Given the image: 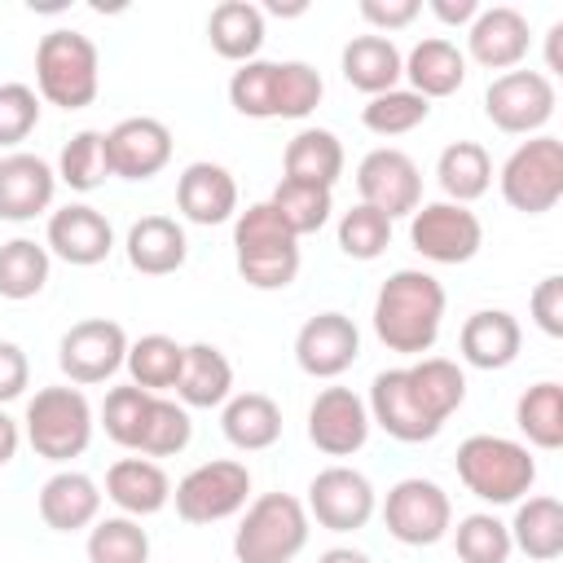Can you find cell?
Wrapping results in <instances>:
<instances>
[{
	"label": "cell",
	"instance_id": "obj_1",
	"mask_svg": "<svg viewBox=\"0 0 563 563\" xmlns=\"http://www.w3.org/2000/svg\"><path fill=\"white\" fill-rule=\"evenodd\" d=\"M444 321V286L427 268H396L374 295V334L387 352L422 356Z\"/></svg>",
	"mask_w": 563,
	"mask_h": 563
},
{
	"label": "cell",
	"instance_id": "obj_2",
	"mask_svg": "<svg viewBox=\"0 0 563 563\" xmlns=\"http://www.w3.org/2000/svg\"><path fill=\"white\" fill-rule=\"evenodd\" d=\"M453 466H457L462 488L488 506H515L537 484V457L528 453V444L510 435H488V431L466 435L457 444Z\"/></svg>",
	"mask_w": 563,
	"mask_h": 563
},
{
	"label": "cell",
	"instance_id": "obj_3",
	"mask_svg": "<svg viewBox=\"0 0 563 563\" xmlns=\"http://www.w3.org/2000/svg\"><path fill=\"white\" fill-rule=\"evenodd\" d=\"M233 260L246 286L286 290L299 277V238L268 202H251L233 216Z\"/></svg>",
	"mask_w": 563,
	"mask_h": 563
},
{
	"label": "cell",
	"instance_id": "obj_4",
	"mask_svg": "<svg viewBox=\"0 0 563 563\" xmlns=\"http://www.w3.org/2000/svg\"><path fill=\"white\" fill-rule=\"evenodd\" d=\"M35 92L57 110H84L101 92V57L84 31L57 26L35 44Z\"/></svg>",
	"mask_w": 563,
	"mask_h": 563
},
{
	"label": "cell",
	"instance_id": "obj_5",
	"mask_svg": "<svg viewBox=\"0 0 563 563\" xmlns=\"http://www.w3.org/2000/svg\"><path fill=\"white\" fill-rule=\"evenodd\" d=\"M92 405L75 383L62 387H40L26 400L22 435L44 462H70L92 444Z\"/></svg>",
	"mask_w": 563,
	"mask_h": 563
},
{
	"label": "cell",
	"instance_id": "obj_6",
	"mask_svg": "<svg viewBox=\"0 0 563 563\" xmlns=\"http://www.w3.org/2000/svg\"><path fill=\"white\" fill-rule=\"evenodd\" d=\"M303 545H308V510L290 493H260L233 532L238 563H290Z\"/></svg>",
	"mask_w": 563,
	"mask_h": 563
},
{
	"label": "cell",
	"instance_id": "obj_7",
	"mask_svg": "<svg viewBox=\"0 0 563 563\" xmlns=\"http://www.w3.org/2000/svg\"><path fill=\"white\" fill-rule=\"evenodd\" d=\"M501 198L523 216H545L563 198V141L550 132L528 136L497 172Z\"/></svg>",
	"mask_w": 563,
	"mask_h": 563
},
{
	"label": "cell",
	"instance_id": "obj_8",
	"mask_svg": "<svg viewBox=\"0 0 563 563\" xmlns=\"http://www.w3.org/2000/svg\"><path fill=\"white\" fill-rule=\"evenodd\" d=\"M246 497H251V471H246V462H233V457L198 462L172 488L176 515L185 523H220V519L246 510Z\"/></svg>",
	"mask_w": 563,
	"mask_h": 563
},
{
	"label": "cell",
	"instance_id": "obj_9",
	"mask_svg": "<svg viewBox=\"0 0 563 563\" xmlns=\"http://www.w3.org/2000/svg\"><path fill=\"white\" fill-rule=\"evenodd\" d=\"M559 92L545 70H506L484 88V114L497 132L537 136L554 119Z\"/></svg>",
	"mask_w": 563,
	"mask_h": 563
},
{
	"label": "cell",
	"instance_id": "obj_10",
	"mask_svg": "<svg viewBox=\"0 0 563 563\" xmlns=\"http://www.w3.org/2000/svg\"><path fill=\"white\" fill-rule=\"evenodd\" d=\"M383 523L400 545H435L453 528V501L435 479L405 475L383 497Z\"/></svg>",
	"mask_w": 563,
	"mask_h": 563
},
{
	"label": "cell",
	"instance_id": "obj_11",
	"mask_svg": "<svg viewBox=\"0 0 563 563\" xmlns=\"http://www.w3.org/2000/svg\"><path fill=\"white\" fill-rule=\"evenodd\" d=\"M409 242L431 264H466L484 246V224L471 207L435 198L418 202V211L409 216Z\"/></svg>",
	"mask_w": 563,
	"mask_h": 563
},
{
	"label": "cell",
	"instance_id": "obj_12",
	"mask_svg": "<svg viewBox=\"0 0 563 563\" xmlns=\"http://www.w3.org/2000/svg\"><path fill=\"white\" fill-rule=\"evenodd\" d=\"M128 330L110 317H84L75 321L57 343V365L75 387H97L114 378L128 361Z\"/></svg>",
	"mask_w": 563,
	"mask_h": 563
},
{
	"label": "cell",
	"instance_id": "obj_13",
	"mask_svg": "<svg viewBox=\"0 0 563 563\" xmlns=\"http://www.w3.org/2000/svg\"><path fill=\"white\" fill-rule=\"evenodd\" d=\"M308 519H317L325 532H361L374 510H378V497H374V484L369 475H361L356 466H325L312 475L308 484V501H303Z\"/></svg>",
	"mask_w": 563,
	"mask_h": 563
},
{
	"label": "cell",
	"instance_id": "obj_14",
	"mask_svg": "<svg viewBox=\"0 0 563 563\" xmlns=\"http://www.w3.org/2000/svg\"><path fill=\"white\" fill-rule=\"evenodd\" d=\"M356 194H361L365 207L383 211L387 220L413 216L418 202H422V176H418V163H413L405 150L378 145V150H369V154L356 163Z\"/></svg>",
	"mask_w": 563,
	"mask_h": 563
},
{
	"label": "cell",
	"instance_id": "obj_15",
	"mask_svg": "<svg viewBox=\"0 0 563 563\" xmlns=\"http://www.w3.org/2000/svg\"><path fill=\"white\" fill-rule=\"evenodd\" d=\"M369 427L374 422H369L365 396H356L352 387H321L317 400L308 405V440L325 457L361 453L365 440H369Z\"/></svg>",
	"mask_w": 563,
	"mask_h": 563
},
{
	"label": "cell",
	"instance_id": "obj_16",
	"mask_svg": "<svg viewBox=\"0 0 563 563\" xmlns=\"http://www.w3.org/2000/svg\"><path fill=\"white\" fill-rule=\"evenodd\" d=\"M106 154H110V176L119 180H154L172 163V128L150 114L119 119L106 132Z\"/></svg>",
	"mask_w": 563,
	"mask_h": 563
},
{
	"label": "cell",
	"instance_id": "obj_17",
	"mask_svg": "<svg viewBox=\"0 0 563 563\" xmlns=\"http://www.w3.org/2000/svg\"><path fill=\"white\" fill-rule=\"evenodd\" d=\"M365 409H369V422L383 427V431H387L391 440H400V444H422V440H435V435H440V422L418 405L405 365L374 374L369 396H365Z\"/></svg>",
	"mask_w": 563,
	"mask_h": 563
},
{
	"label": "cell",
	"instance_id": "obj_18",
	"mask_svg": "<svg viewBox=\"0 0 563 563\" xmlns=\"http://www.w3.org/2000/svg\"><path fill=\"white\" fill-rule=\"evenodd\" d=\"M361 356V330L343 312H317L295 334V361L308 378H339Z\"/></svg>",
	"mask_w": 563,
	"mask_h": 563
},
{
	"label": "cell",
	"instance_id": "obj_19",
	"mask_svg": "<svg viewBox=\"0 0 563 563\" xmlns=\"http://www.w3.org/2000/svg\"><path fill=\"white\" fill-rule=\"evenodd\" d=\"M44 246H48V255H57L70 268H92V264H101L114 251V229H110V220L97 207L66 202V207L48 211Z\"/></svg>",
	"mask_w": 563,
	"mask_h": 563
},
{
	"label": "cell",
	"instance_id": "obj_20",
	"mask_svg": "<svg viewBox=\"0 0 563 563\" xmlns=\"http://www.w3.org/2000/svg\"><path fill=\"white\" fill-rule=\"evenodd\" d=\"M528 44H532V31H528V18L510 4H493V9H479L475 22L466 26V53L471 62H479L484 70H519V62L528 57Z\"/></svg>",
	"mask_w": 563,
	"mask_h": 563
},
{
	"label": "cell",
	"instance_id": "obj_21",
	"mask_svg": "<svg viewBox=\"0 0 563 563\" xmlns=\"http://www.w3.org/2000/svg\"><path fill=\"white\" fill-rule=\"evenodd\" d=\"M176 211L189 220V224H224L238 216V180L224 163H211V158H198L189 163L180 176H176Z\"/></svg>",
	"mask_w": 563,
	"mask_h": 563
},
{
	"label": "cell",
	"instance_id": "obj_22",
	"mask_svg": "<svg viewBox=\"0 0 563 563\" xmlns=\"http://www.w3.org/2000/svg\"><path fill=\"white\" fill-rule=\"evenodd\" d=\"M57 194V172L26 150H13L0 158V220L26 224L53 207Z\"/></svg>",
	"mask_w": 563,
	"mask_h": 563
},
{
	"label": "cell",
	"instance_id": "obj_23",
	"mask_svg": "<svg viewBox=\"0 0 563 563\" xmlns=\"http://www.w3.org/2000/svg\"><path fill=\"white\" fill-rule=\"evenodd\" d=\"M123 255L141 277H167L189 260L185 224L172 216H141L123 238Z\"/></svg>",
	"mask_w": 563,
	"mask_h": 563
},
{
	"label": "cell",
	"instance_id": "obj_24",
	"mask_svg": "<svg viewBox=\"0 0 563 563\" xmlns=\"http://www.w3.org/2000/svg\"><path fill=\"white\" fill-rule=\"evenodd\" d=\"M106 497L128 519H150L172 501V479L154 457H119L106 471Z\"/></svg>",
	"mask_w": 563,
	"mask_h": 563
},
{
	"label": "cell",
	"instance_id": "obj_25",
	"mask_svg": "<svg viewBox=\"0 0 563 563\" xmlns=\"http://www.w3.org/2000/svg\"><path fill=\"white\" fill-rule=\"evenodd\" d=\"M519 347H523V330L506 308H479L462 321L457 352L475 369H506V365H515Z\"/></svg>",
	"mask_w": 563,
	"mask_h": 563
},
{
	"label": "cell",
	"instance_id": "obj_26",
	"mask_svg": "<svg viewBox=\"0 0 563 563\" xmlns=\"http://www.w3.org/2000/svg\"><path fill=\"white\" fill-rule=\"evenodd\" d=\"M35 506H40V519H44L53 532H84V528H92L97 515H101V488H97L92 475L66 466V471H57V475L44 479Z\"/></svg>",
	"mask_w": 563,
	"mask_h": 563
},
{
	"label": "cell",
	"instance_id": "obj_27",
	"mask_svg": "<svg viewBox=\"0 0 563 563\" xmlns=\"http://www.w3.org/2000/svg\"><path fill=\"white\" fill-rule=\"evenodd\" d=\"M339 70H343V79H347L356 92L378 97V92L400 88V79H405V53H400L387 35H352V40L343 44Z\"/></svg>",
	"mask_w": 563,
	"mask_h": 563
},
{
	"label": "cell",
	"instance_id": "obj_28",
	"mask_svg": "<svg viewBox=\"0 0 563 563\" xmlns=\"http://www.w3.org/2000/svg\"><path fill=\"white\" fill-rule=\"evenodd\" d=\"M405 79H409V92H418L427 101L453 97L466 84V57L453 40L427 35L405 53Z\"/></svg>",
	"mask_w": 563,
	"mask_h": 563
},
{
	"label": "cell",
	"instance_id": "obj_29",
	"mask_svg": "<svg viewBox=\"0 0 563 563\" xmlns=\"http://www.w3.org/2000/svg\"><path fill=\"white\" fill-rule=\"evenodd\" d=\"M220 431L242 453H264L282 440V409L264 391H233L220 405Z\"/></svg>",
	"mask_w": 563,
	"mask_h": 563
},
{
	"label": "cell",
	"instance_id": "obj_30",
	"mask_svg": "<svg viewBox=\"0 0 563 563\" xmlns=\"http://www.w3.org/2000/svg\"><path fill=\"white\" fill-rule=\"evenodd\" d=\"M282 180L295 185H317V189H334L343 176V141L330 128H299L286 141L282 154Z\"/></svg>",
	"mask_w": 563,
	"mask_h": 563
},
{
	"label": "cell",
	"instance_id": "obj_31",
	"mask_svg": "<svg viewBox=\"0 0 563 563\" xmlns=\"http://www.w3.org/2000/svg\"><path fill=\"white\" fill-rule=\"evenodd\" d=\"M233 396V365L216 343H185L176 400L185 409H220Z\"/></svg>",
	"mask_w": 563,
	"mask_h": 563
},
{
	"label": "cell",
	"instance_id": "obj_32",
	"mask_svg": "<svg viewBox=\"0 0 563 563\" xmlns=\"http://www.w3.org/2000/svg\"><path fill=\"white\" fill-rule=\"evenodd\" d=\"M506 528H510V545L532 563H554L563 554V501L550 493L519 501Z\"/></svg>",
	"mask_w": 563,
	"mask_h": 563
},
{
	"label": "cell",
	"instance_id": "obj_33",
	"mask_svg": "<svg viewBox=\"0 0 563 563\" xmlns=\"http://www.w3.org/2000/svg\"><path fill=\"white\" fill-rule=\"evenodd\" d=\"M207 40L224 62H255L264 48V9L251 0H224L207 18Z\"/></svg>",
	"mask_w": 563,
	"mask_h": 563
},
{
	"label": "cell",
	"instance_id": "obj_34",
	"mask_svg": "<svg viewBox=\"0 0 563 563\" xmlns=\"http://www.w3.org/2000/svg\"><path fill=\"white\" fill-rule=\"evenodd\" d=\"M435 180L444 189V202L471 207L475 198H484L493 189V158L479 141H453L435 158Z\"/></svg>",
	"mask_w": 563,
	"mask_h": 563
},
{
	"label": "cell",
	"instance_id": "obj_35",
	"mask_svg": "<svg viewBox=\"0 0 563 563\" xmlns=\"http://www.w3.org/2000/svg\"><path fill=\"white\" fill-rule=\"evenodd\" d=\"M405 374H409V387H413L418 405L440 427L462 409V400H466V374H462L457 361H449V356H418L413 365H405Z\"/></svg>",
	"mask_w": 563,
	"mask_h": 563
},
{
	"label": "cell",
	"instance_id": "obj_36",
	"mask_svg": "<svg viewBox=\"0 0 563 563\" xmlns=\"http://www.w3.org/2000/svg\"><path fill=\"white\" fill-rule=\"evenodd\" d=\"M180 365H185V343H176L172 334H141L136 343H128V378L141 387V391H176V378H180Z\"/></svg>",
	"mask_w": 563,
	"mask_h": 563
},
{
	"label": "cell",
	"instance_id": "obj_37",
	"mask_svg": "<svg viewBox=\"0 0 563 563\" xmlns=\"http://www.w3.org/2000/svg\"><path fill=\"white\" fill-rule=\"evenodd\" d=\"M53 273V255L44 242L35 238H9L0 242V299H35L48 286Z\"/></svg>",
	"mask_w": 563,
	"mask_h": 563
},
{
	"label": "cell",
	"instance_id": "obj_38",
	"mask_svg": "<svg viewBox=\"0 0 563 563\" xmlns=\"http://www.w3.org/2000/svg\"><path fill=\"white\" fill-rule=\"evenodd\" d=\"M515 427L532 449H545V453L563 449V387L554 378L532 383L515 400Z\"/></svg>",
	"mask_w": 563,
	"mask_h": 563
},
{
	"label": "cell",
	"instance_id": "obj_39",
	"mask_svg": "<svg viewBox=\"0 0 563 563\" xmlns=\"http://www.w3.org/2000/svg\"><path fill=\"white\" fill-rule=\"evenodd\" d=\"M57 180L62 185H70L75 194H92V189H101L106 180H110V154H106V132H97V128H84V132H75L66 145H62V154H57Z\"/></svg>",
	"mask_w": 563,
	"mask_h": 563
},
{
	"label": "cell",
	"instance_id": "obj_40",
	"mask_svg": "<svg viewBox=\"0 0 563 563\" xmlns=\"http://www.w3.org/2000/svg\"><path fill=\"white\" fill-rule=\"evenodd\" d=\"M88 563H150V532L141 519L106 515L88 528Z\"/></svg>",
	"mask_w": 563,
	"mask_h": 563
},
{
	"label": "cell",
	"instance_id": "obj_41",
	"mask_svg": "<svg viewBox=\"0 0 563 563\" xmlns=\"http://www.w3.org/2000/svg\"><path fill=\"white\" fill-rule=\"evenodd\" d=\"M268 207L282 216V224L295 233V238H308L317 233L330 211H334V189H317V185H295V180H277Z\"/></svg>",
	"mask_w": 563,
	"mask_h": 563
},
{
	"label": "cell",
	"instance_id": "obj_42",
	"mask_svg": "<svg viewBox=\"0 0 563 563\" xmlns=\"http://www.w3.org/2000/svg\"><path fill=\"white\" fill-rule=\"evenodd\" d=\"M189 440H194V418H189V409H185L180 400L154 396L136 453H141V457H176V453L189 449Z\"/></svg>",
	"mask_w": 563,
	"mask_h": 563
},
{
	"label": "cell",
	"instance_id": "obj_43",
	"mask_svg": "<svg viewBox=\"0 0 563 563\" xmlns=\"http://www.w3.org/2000/svg\"><path fill=\"white\" fill-rule=\"evenodd\" d=\"M431 114V101L409 92V88H391V92H378L361 106V123L374 132V136H405L413 128H422Z\"/></svg>",
	"mask_w": 563,
	"mask_h": 563
},
{
	"label": "cell",
	"instance_id": "obj_44",
	"mask_svg": "<svg viewBox=\"0 0 563 563\" xmlns=\"http://www.w3.org/2000/svg\"><path fill=\"white\" fill-rule=\"evenodd\" d=\"M453 550L462 563H506L515 554L510 545V528L488 515V510H475V515H462L457 528H453Z\"/></svg>",
	"mask_w": 563,
	"mask_h": 563
},
{
	"label": "cell",
	"instance_id": "obj_45",
	"mask_svg": "<svg viewBox=\"0 0 563 563\" xmlns=\"http://www.w3.org/2000/svg\"><path fill=\"white\" fill-rule=\"evenodd\" d=\"M229 106L242 119H277V62H242L229 75Z\"/></svg>",
	"mask_w": 563,
	"mask_h": 563
},
{
	"label": "cell",
	"instance_id": "obj_46",
	"mask_svg": "<svg viewBox=\"0 0 563 563\" xmlns=\"http://www.w3.org/2000/svg\"><path fill=\"white\" fill-rule=\"evenodd\" d=\"M150 405H154V391H141L136 383L110 387L106 400H101V427H106V435L119 449H132L136 453L141 431H145V418H150Z\"/></svg>",
	"mask_w": 563,
	"mask_h": 563
},
{
	"label": "cell",
	"instance_id": "obj_47",
	"mask_svg": "<svg viewBox=\"0 0 563 563\" xmlns=\"http://www.w3.org/2000/svg\"><path fill=\"white\" fill-rule=\"evenodd\" d=\"M334 238H339V251H343L347 260L369 264V260H378V255L391 246V220H387L383 211L356 202L352 211L339 216V233H334Z\"/></svg>",
	"mask_w": 563,
	"mask_h": 563
},
{
	"label": "cell",
	"instance_id": "obj_48",
	"mask_svg": "<svg viewBox=\"0 0 563 563\" xmlns=\"http://www.w3.org/2000/svg\"><path fill=\"white\" fill-rule=\"evenodd\" d=\"M325 97V79L308 62H277V119H308Z\"/></svg>",
	"mask_w": 563,
	"mask_h": 563
},
{
	"label": "cell",
	"instance_id": "obj_49",
	"mask_svg": "<svg viewBox=\"0 0 563 563\" xmlns=\"http://www.w3.org/2000/svg\"><path fill=\"white\" fill-rule=\"evenodd\" d=\"M40 123V92L31 84H0V150H18Z\"/></svg>",
	"mask_w": 563,
	"mask_h": 563
},
{
	"label": "cell",
	"instance_id": "obj_50",
	"mask_svg": "<svg viewBox=\"0 0 563 563\" xmlns=\"http://www.w3.org/2000/svg\"><path fill=\"white\" fill-rule=\"evenodd\" d=\"M528 308H532V321H537L541 334L563 339V277H559V273H550V277H541V282L532 286Z\"/></svg>",
	"mask_w": 563,
	"mask_h": 563
},
{
	"label": "cell",
	"instance_id": "obj_51",
	"mask_svg": "<svg viewBox=\"0 0 563 563\" xmlns=\"http://www.w3.org/2000/svg\"><path fill=\"white\" fill-rule=\"evenodd\" d=\"M418 13H422V4H418V0H361V18L374 26V35L405 31Z\"/></svg>",
	"mask_w": 563,
	"mask_h": 563
},
{
	"label": "cell",
	"instance_id": "obj_52",
	"mask_svg": "<svg viewBox=\"0 0 563 563\" xmlns=\"http://www.w3.org/2000/svg\"><path fill=\"white\" fill-rule=\"evenodd\" d=\"M26 383H31V361H26V352H22L18 343L0 339V409H4L9 400H18V396L26 391Z\"/></svg>",
	"mask_w": 563,
	"mask_h": 563
},
{
	"label": "cell",
	"instance_id": "obj_53",
	"mask_svg": "<svg viewBox=\"0 0 563 563\" xmlns=\"http://www.w3.org/2000/svg\"><path fill=\"white\" fill-rule=\"evenodd\" d=\"M444 26H471L475 13H479V0H431L427 4Z\"/></svg>",
	"mask_w": 563,
	"mask_h": 563
},
{
	"label": "cell",
	"instance_id": "obj_54",
	"mask_svg": "<svg viewBox=\"0 0 563 563\" xmlns=\"http://www.w3.org/2000/svg\"><path fill=\"white\" fill-rule=\"evenodd\" d=\"M18 449H22V427L0 409V466H9L18 457Z\"/></svg>",
	"mask_w": 563,
	"mask_h": 563
},
{
	"label": "cell",
	"instance_id": "obj_55",
	"mask_svg": "<svg viewBox=\"0 0 563 563\" xmlns=\"http://www.w3.org/2000/svg\"><path fill=\"white\" fill-rule=\"evenodd\" d=\"M317 563H374V559H369L365 550H352V545H330Z\"/></svg>",
	"mask_w": 563,
	"mask_h": 563
},
{
	"label": "cell",
	"instance_id": "obj_56",
	"mask_svg": "<svg viewBox=\"0 0 563 563\" xmlns=\"http://www.w3.org/2000/svg\"><path fill=\"white\" fill-rule=\"evenodd\" d=\"M545 40H550V57H545V70H559V40H563V22H554Z\"/></svg>",
	"mask_w": 563,
	"mask_h": 563
}]
</instances>
